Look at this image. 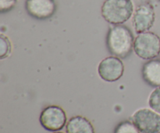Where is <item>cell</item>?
Here are the masks:
<instances>
[{"label": "cell", "mask_w": 160, "mask_h": 133, "mask_svg": "<svg viewBox=\"0 0 160 133\" xmlns=\"http://www.w3.org/2000/svg\"><path fill=\"white\" fill-rule=\"evenodd\" d=\"M158 133H159V132H158Z\"/></svg>", "instance_id": "obj_17"}, {"label": "cell", "mask_w": 160, "mask_h": 133, "mask_svg": "<svg viewBox=\"0 0 160 133\" xmlns=\"http://www.w3.org/2000/svg\"><path fill=\"white\" fill-rule=\"evenodd\" d=\"M157 1H159V2H160V0H157Z\"/></svg>", "instance_id": "obj_16"}, {"label": "cell", "mask_w": 160, "mask_h": 133, "mask_svg": "<svg viewBox=\"0 0 160 133\" xmlns=\"http://www.w3.org/2000/svg\"><path fill=\"white\" fill-rule=\"evenodd\" d=\"M134 51L142 59L156 58L160 54V37L149 31L141 33L134 39Z\"/></svg>", "instance_id": "obj_3"}, {"label": "cell", "mask_w": 160, "mask_h": 133, "mask_svg": "<svg viewBox=\"0 0 160 133\" xmlns=\"http://www.w3.org/2000/svg\"><path fill=\"white\" fill-rule=\"evenodd\" d=\"M11 51V43L9 38L4 34L0 35V59L8 57Z\"/></svg>", "instance_id": "obj_13"}, {"label": "cell", "mask_w": 160, "mask_h": 133, "mask_svg": "<svg viewBox=\"0 0 160 133\" xmlns=\"http://www.w3.org/2000/svg\"><path fill=\"white\" fill-rule=\"evenodd\" d=\"M67 133H95L89 120L82 116L72 117L66 126Z\"/></svg>", "instance_id": "obj_10"}, {"label": "cell", "mask_w": 160, "mask_h": 133, "mask_svg": "<svg viewBox=\"0 0 160 133\" xmlns=\"http://www.w3.org/2000/svg\"><path fill=\"white\" fill-rule=\"evenodd\" d=\"M156 20V12L151 2L139 5L133 16V26L136 33L141 34L148 31L152 27Z\"/></svg>", "instance_id": "obj_6"}, {"label": "cell", "mask_w": 160, "mask_h": 133, "mask_svg": "<svg viewBox=\"0 0 160 133\" xmlns=\"http://www.w3.org/2000/svg\"><path fill=\"white\" fill-rule=\"evenodd\" d=\"M114 133H141V132L134 123L129 121H124L120 122L116 127Z\"/></svg>", "instance_id": "obj_11"}, {"label": "cell", "mask_w": 160, "mask_h": 133, "mask_svg": "<svg viewBox=\"0 0 160 133\" xmlns=\"http://www.w3.org/2000/svg\"><path fill=\"white\" fill-rule=\"evenodd\" d=\"M134 12L131 0H106L102 6V16L106 21L113 25L123 24Z\"/></svg>", "instance_id": "obj_2"}, {"label": "cell", "mask_w": 160, "mask_h": 133, "mask_svg": "<svg viewBox=\"0 0 160 133\" xmlns=\"http://www.w3.org/2000/svg\"><path fill=\"white\" fill-rule=\"evenodd\" d=\"M124 66L120 58L109 56L103 59L98 67L100 77L106 82H115L122 77Z\"/></svg>", "instance_id": "obj_7"}, {"label": "cell", "mask_w": 160, "mask_h": 133, "mask_svg": "<svg viewBox=\"0 0 160 133\" xmlns=\"http://www.w3.org/2000/svg\"><path fill=\"white\" fill-rule=\"evenodd\" d=\"M41 125L45 129L52 132L59 131L67 123V115L62 107L50 105L42 112L39 118Z\"/></svg>", "instance_id": "obj_5"}, {"label": "cell", "mask_w": 160, "mask_h": 133, "mask_svg": "<svg viewBox=\"0 0 160 133\" xmlns=\"http://www.w3.org/2000/svg\"><path fill=\"white\" fill-rule=\"evenodd\" d=\"M148 104L152 110L160 114V87H156L150 94Z\"/></svg>", "instance_id": "obj_12"}, {"label": "cell", "mask_w": 160, "mask_h": 133, "mask_svg": "<svg viewBox=\"0 0 160 133\" xmlns=\"http://www.w3.org/2000/svg\"><path fill=\"white\" fill-rule=\"evenodd\" d=\"M131 120L142 133H158L160 131V115L154 110L138 109L133 114Z\"/></svg>", "instance_id": "obj_4"}, {"label": "cell", "mask_w": 160, "mask_h": 133, "mask_svg": "<svg viewBox=\"0 0 160 133\" xmlns=\"http://www.w3.org/2000/svg\"><path fill=\"white\" fill-rule=\"evenodd\" d=\"M25 8L31 17L46 20L54 15L57 6L55 0H27Z\"/></svg>", "instance_id": "obj_8"}, {"label": "cell", "mask_w": 160, "mask_h": 133, "mask_svg": "<svg viewBox=\"0 0 160 133\" xmlns=\"http://www.w3.org/2000/svg\"><path fill=\"white\" fill-rule=\"evenodd\" d=\"M17 2V0H0V12L3 13L11 10Z\"/></svg>", "instance_id": "obj_14"}, {"label": "cell", "mask_w": 160, "mask_h": 133, "mask_svg": "<svg viewBox=\"0 0 160 133\" xmlns=\"http://www.w3.org/2000/svg\"><path fill=\"white\" fill-rule=\"evenodd\" d=\"M134 36L128 26L115 25L109 29L106 37V45L109 52L120 59H125L134 49Z\"/></svg>", "instance_id": "obj_1"}, {"label": "cell", "mask_w": 160, "mask_h": 133, "mask_svg": "<svg viewBox=\"0 0 160 133\" xmlns=\"http://www.w3.org/2000/svg\"><path fill=\"white\" fill-rule=\"evenodd\" d=\"M144 80L154 87H160V60H150L142 67Z\"/></svg>", "instance_id": "obj_9"}, {"label": "cell", "mask_w": 160, "mask_h": 133, "mask_svg": "<svg viewBox=\"0 0 160 133\" xmlns=\"http://www.w3.org/2000/svg\"><path fill=\"white\" fill-rule=\"evenodd\" d=\"M53 133H63V132H53Z\"/></svg>", "instance_id": "obj_15"}]
</instances>
